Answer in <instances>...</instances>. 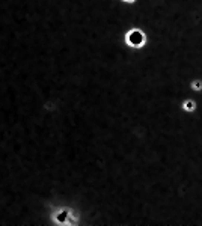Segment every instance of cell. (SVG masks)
Instances as JSON below:
<instances>
[{
	"mask_svg": "<svg viewBox=\"0 0 202 226\" xmlns=\"http://www.w3.org/2000/svg\"><path fill=\"white\" fill-rule=\"evenodd\" d=\"M127 42L130 45H133V47H140L145 42V36H143L142 32H139V30H131L127 35Z\"/></svg>",
	"mask_w": 202,
	"mask_h": 226,
	"instance_id": "6da1fadb",
	"label": "cell"
},
{
	"mask_svg": "<svg viewBox=\"0 0 202 226\" xmlns=\"http://www.w3.org/2000/svg\"><path fill=\"white\" fill-rule=\"evenodd\" d=\"M183 109L186 112H193L196 109V103L193 101V99H186V101L183 103Z\"/></svg>",
	"mask_w": 202,
	"mask_h": 226,
	"instance_id": "7a4b0ae2",
	"label": "cell"
},
{
	"mask_svg": "<svg viewBox=\"0 0 202 226\" xmlns=\"http://www.w3.org/2000/svg\"><path fill=\"white\" fill-rule=\"evenodd\" d=\"M192 87H193L195 91H201V89H202V82H201V80H195V82L192 83Z\"/></svg>",
	"mask_w": 202,
	"mask_h": 226,
	"instance_id": "3957f363",
	"label": "cell"
}]
</instances>
